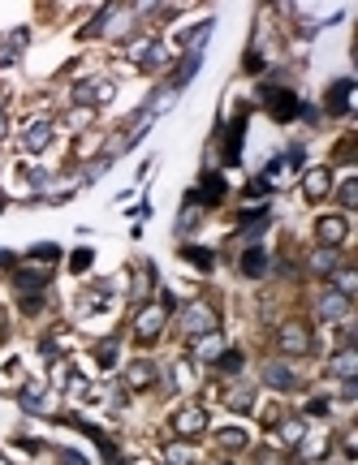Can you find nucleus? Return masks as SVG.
<instances>
[{
  "instance_id": "obj_7",
  "label": "nucleus",
  "mask_w": 358,
  "mask_h": 465,
  "mask_svg": "<svg viewBox=\"0 0 358 465\" xmlns=\"http://www.w3.org/2000/svg\"><path fill=\"white\" fill-rule=\"evenodd\" d=\"M134 61H138L142 69H160V65L169 61V52H164V43H138V47H134Z\"/></svg>"
},
{
  "instance_id": "obj_28",
  "label": "nucleus",
  "mask_w": 358,
  "mask_h": 465,
  "mask_svg": "<svg viewBox=\"0 0 358 465\" xmlns=\"http://www.w3.org/2000/svg\"><path fill=\"white\" fill-rule=\"evenodd\" d=\"M311 268H315V272H324V276H328V272H332V268H337V254H332V250H320V254H315V258H311Z\"/></svg>"
},
{
  "instance_id": "obj_11",
  "label": "nucleus",
  "mask_w": 358,
  "mask_h": 465,
  "mask_svg": "<svg viewBox=\"0 0 358 465\" xmlns=\"http://www.w3.org/2000/svg\"><path fill=\"white\" fill-rule=\"evenodd\" d=\"M302 190L311 194V198H324V194L332 190V177H328V168H311V173L302 177Z\"/></svg>"
},
{
  "instance_id": "obj_23",
  "label": "nucleus",
  "mask_w": 358,
  "mask_h": 465,
  "mask_svg": "<svg viewBox=\"0 0 358 465\" xmlns=\"http://www.w3.org/2000/svg\"><path fill=\"white\" fill-rule=\"evenodd\" d=\"M264 379H268L272 388H293V371L285 367V362H272V367L264 371Z\"/></svg>"
},
{
  "instance_id": "obj_20",
  "label": "nucleus",
  "mask_w": 358,
  "mask_h": 465,
  "mask_svg": "<svg viewBox=\"0 0 358 465\" xmlns=\"http://www.w3.org/2000/svg\"><path fill=\"white\" fill-rule=\"evenodd\" d=\"M190 198H194V202H220V198H225V181H220V177H208Z\"/></svg>"
},
{
  "instance_id": "obj_25",
  "label": "nucleus",
  "mask_w": 358,
  "mask_h": 465,
  "mask_svg": "<svg viewBox=\"0 0 358 465\" xmlns=\"http://www.w3.org/2000/svg\"><path fill=\"white\" fill-rule=\"evenodd\" d=\"M302 435H306V423H302V418H293V423H285V427H281V440H285L289 448H298V444H302Z\"/></svg>"
},
{
  "instance_id": "obj_26",
  "label": "nucleus",
  "mask_w": 358,
  "mask_h": 465,
  "mask_svg": "<svg viewBox=\"0 0 358 465\" xmlns=\"http://www.w3.org/2000/svg\"><path fill=\"white\" fill-rule=\"evenodd\" d=\"M164 461H169V465H190V448H186V444H169V448H164Z\"/></svg>"
},
{
  "instance_id": "obj_4",
  "label": "nucleus",
  "mask_w": 358,
  "mask_h": 465,
  "mask_svg": "<svg viewBox=\"0 0 358 465\" xmlns=\"http://www.w3.org/2000/svg\"><path fill=\"white\" fill-rule=\"evenodd\" d=\"M173 431H177V435H186V440H190V435H198V431H208V413H203L198 405H186V409L177 413V418H173Z\"/></svg>"
},
{
  "instance_id": "obj_16",
  "label": "nucleus",
  "mask_w": 358,
  "mask_h": 465,
  "mask_svg": "<svg viewBox=\"0 0 358 465\" xmlns=\"http://www.w3.org/2000/svg\"><path fill=\"white\" fill-rule=\"evenodd\" d=\"M22 47H26V30H13L9 39H0V65H13Z\"/></svg>"
},
{
  "instance_id": "obj_22",
  "label": "nucleus",
  "mask_w": 358,
  "mask_h": 465,
  "mask_svg": "<svg viewBox=\"0 0 358 465\" xmlns=\"http://www.w3.org/2000/svg\"><path fill=\"white\" fill-rule=\"evenodd\" d=\"M328 276H332V285H337L332 293H341V297H354V289H358V276H354L349 268H332Z\"/></svg>"
},
{
  "instance_id": "obj_6",
  "label": "nucleus",
  "mask_w": 358,
  "mask_h": 465,
  "mask_svg": "<svg viewBox=\"0 0 358 465\" xmlns=\"http://www.w3.org/2000/svg\"><path fill=\"white\" fill-rule=\"evenodd\" d=\"M281 349H289V353H311V336H306V328H302V323H285V328H281Z\"/></svg>"
},
{
  "instance_id": "obj_18",
  "label": "nucleus",
  "mask_w": 358,
  "mask_h": 465,
  "mask_svg": "<svg viewBox=\"0 0 358 465\" xmlns=\"http://www.w3.org/2000/svg\"><path fill=\"white\" fill-rule=\"evenodd\" d=\"M212 26H216L212 18H203V22H198V26H194L190 35H181V43H186V52H203V43H208V35H212Z\"/></svg>"
},
{
  "instance_id": "obj_27",
  "label": "nucleus",
  "mask_w": 358,
  "mask_h": 465,
  "mask_svg": "<svg viewBox=\"0 0 358 465\" xmlns=\"http://www.w3.org/2000/svg\"><path fill=\"white\" fill-rule=\"evenodd\" d=\"M95 357H99V367H113V362H117V340L95 345Z\"/></svg>"
},
{
  "instance_id": "obj_9",
  "label": "nucleus",
  "mask_w": 358,
  "mask_h": 465,
  "mask_svg": "<svg viewBox=\"0 0 358 465\" xmlns=\"http://www.w3.org/2000/svg\"><path fill=\"white\" fill-rule=\"evenodd\" d=\"M47 138H52V121H43V117H39V121H30V125H26V138H22V142H26V151L35 155V151H43V147H47Z\"/></svg>"
},
{
  "instance_id": "obj_35",
  "label": "nucleus",
  "mask_w": 358,
  "mask_h": 465,
  "mask_svg": "<svg viewBox=\"0 0 358 465\" xmlns=\"http://www.w3.org/2000/svg\"><path fill=\"white\" fill-rule=\"evenodd\" d=\"M91 258H95L91 250H78V254L69 258V268H74V272H86V268H91Z\"/></svg>"
},
{
  "instance_id": "obj_19",
  "label": "nucleus",
  "mask_w": 358,
  "mask_h": 465,
  "mask_svg": "<svg viewBox=\"0 0 358 465\" xmlns=\"http://www.w3.org/2000/svg\"><path fill=\"white\" fill-rule=\"evenodd\" d=\"M332 375H337V379H345V384L358 375V357H354V349H345V353H337V357H332Z\"/></svg>"
},
{
  "instance_id": "obj_30",
  "label": "nucleus",
  "mask_w": 358,
  "mask_h": 465,
  "mask_svg": "<svg viewBox=\"0 0 358 465\" xmlns=\"http://www.w3.org/2000/svg\"><path fill=\"white\" fill-rule=\"evenodd\" d=\"M250 405H254V401H250V388H233V392H229V409L242 413V409H250Z\"/></svg>"
},
{
  "instance_id": "obj_31",
  "label": "nucleus",
  "mask_w": 358,
  "mask_h": 465,
  "mask_svg": "<svg viewBox=\"0 0 358 465\" xmlns=\"http://www.w3.org/2000/svg\"><path fill=\"white\" fill-rule=\"evenodd\" d=\"M220 444H225V448H246V431L225 427V431H220Z\"/></svg>"
},
{
  "instance_id": "obj_36",
  "label": "nucleus",
  "mask_w": 358,
  "mask_h": 465,
  "mask_svg": "<svg viewBox=\"0 0 358 465\" xmlns=\"http://www.w3.org/2000/svg\"><path fill=\"white\" fill-rule=\"evenodd\" d=\"M61 461H65V465H86V461H82V457H74V452H61Z\"/></svg>"
},
{
  "instance_id": "obj_10",
  "label": "nucleus",
  "mask_w": 358,
  "mask_h": 465,
  "mask_svg": "<svg viewBox=\"0 0 358 465\" xmlns=\"http://www.w3.org/2000/svg\"><path fill=\"white\" fill-rule=\"evenodd\" d=\"M315 229H320V241H324L328 250L345 241V220H341V216H324V220H320Z\"/></svg>"
},
{
  "instance_id": "obj_33",
  "label": "nucleus",
  "mask_w": 358,
  "mask_h": 465,
  "mask_svg": "<svg viewBox=\"0 0 358 465\" xmlns=\"http://www.w3.org/2000/svg\"><path fill=\"white\" fill-rule=\"evenodd\" d=\"M177 229H181V233H194V229H198V207H190V212H181Z\"/></svg>"
},
{
  "instance_id": "obj_5",
  "label": "nucleus",
  "mask_w": 358,
  "mask_h": 465,
  "mask_svg": "<svg viewBox=\"0 0 358 465\" xmlns=\"http://www.w3.org/2000/svg\"><path fill=\"white\" fill-rule=\"evenodd\" d=\"M164 315H169L164 306H147L142 315H138V323H134L138 340H156V336H160V328H164Z\"/></svg>"
},
{
  "instance_id": "obj_13",
  "label": "nucleus",
  "mask_w": 358,
  "mask_h": 465,
  "mask_svg": "<svg viewBox=\"0 0 358 465\" xmlns=\"http://www.w3.org/2000/svg\"><path fill=\"white\" fill-rule=\"evenodd\" d=\"M242 134H246V121H233L229 125V138H225V164H237L242 160Z\"/></svg>"
},
{
  "instance_id": "obj_32",
  "label": "nucleus",
  "mask_w": 358,
  "mask_h": 465,
  "mask_svg": "<svg viewBox=\"0 0 358 465\" xmlns=\"http://www.w3.org/2000/svg\"><path fill=\"white\" fill-rule=\"evenodd\" d=\"M186 258H190L194 268H203V272L212 268V250H198V246H194V250H186Z\"/></svg>"
},
{
  "instance_id": "obj_3",
  "label": "nucleus",
  "mask_w": 358,
  "mask_h": 465,
  "mask_svg": "<svg viewBox=\"0 0 358 465\" xmlns=\"http://www.w3.org/2000/svg\"><path fill=\"white\" fill-rule=\"evenodd\" d=\"M264 103H268V113H272L276 121H289V117L298 113V99H293V91H285V86H264Z\"/></svg>"
},
{
  "instance_id": "obj_17",
  "label": "nucleus",
  "mask_w": 358,
  "mask_h": 465,
  "mask_svg": "<svg viewBox=\"0 0 358 465\" xmlns=\"http://www.w3.org/2000/svg\"><path fill=\"white\" fill-rule=\"evenodd\" d=\"M242 272H246V276H264V272H268V254H264L259 246H250V250L242 254Z\"/></svg>"
},
{
  "instance_id": "obj_12",
  "label": "nucleus",
  "mask_w": 358,
  "mask_h": 465,
  "mask_svg": "<svg viewBox=\"0 0 358 465\" xmlns=\"http://www.w3.org/2000/svg\"><path fill=\"white\" fill-rule=\"evenodd\" d=\"M320 315H324V319H345V315H349V297L324 293V297H320Z\"/></svg>"
},
{
  "instance_id": "obj_24",
  "label": "nucleus",
  "mask_w": 358,
  "mask_h": 465,
  "mask_svg": "<svg viewBox=\"0 0 358 465\" xmlns=\"http://www.w3.org/2000/svg\"><path fill=\"white\" fill-rule=\"evenodd\" d=\"M151 379H156V367H151V362H134L130 367V388H147Z\"/></svg>"
},
{
  "instance_id": "obj_34",
  "label": "nucleus",
  "mask_w": 358,
  "mask_h": 465,
  "mask_svg": "<svg viewBox=\"0 0 358 465\" xmlns=\"http://www.w3.org/2000/svg\"><path fill=\"white\" fill-rule=\"evenodd\" d=\"M358 202V181H345L341 185V207H354Z\"/></svg>"
},
{
  "instance_id": "obj_15",
  "label": "nucleus",
  "mask_w": 358,
  "mask_h": 465,
  "mask_svg": "<svg viewBox=\"0 0 358 465\" xmlns=\"http://www.w3.org/2000/svg\"><path fill=\"white\" fill-rule=\"evenodd\" d=\"M349 82H332V91H328V113H337V117H345L349 113Z\"/></svg>"
},
{
  "instance_id": "obj_14",
  "label": "nucleus",
  "mask_w": 358,
  "mask_h": 465,
  "mask_svg": "<svg viewBox=\"0 0 358 465\" xmlns=\"http://www.w3.org/2000/svg\"><path fill=\"white\" fill-rule=\"evenodd\" d=\"M22 409L26 413H47V409H52V396H43V388H22Z\"/></svg>"
},
{
  "instance_id": "obj_21",
  "label": "nucleus",
  "mask_w": 358,
  "mask_h": 465,
  "mask_svg": "<svg viewBox=\"0 0 358 465\" xmlns=\"http://www.w3.org/2000/svg\"><path fill=\"white\" fill-rule=\"evenodd\" d=\"M194 357L208 362V357H220V336L208 332V336H194Z\"/></svg>"
},
{
  "instance_id": "obj_37",
  "label": "nucleus",
  "mask_w": 358,
  "mask_h": 465,
  "mask_svg": "<svg viewBox=\"0 0 358 465\" xmlns=\"http://www.w3.org/2000/svg\"><path fill=\"white\" fill-rule=\"evenodd\" d=\"M5 134H9V121H5V113H0V142H5Z\"/></svg>"
},
{
  "instance_id": "obj_2",
  "label": "nucleus",
  "mask_w": 358,
  "mask_h": 465,
  "mask_svg": "<svg viewBox=\"0 0 358 465\" xmlns=\"http://www.w3.org/2000/svg\"><path fill=\"white\" fill-rule=\"evenodd\" d=\"M113 91H117V86H113L108 78H86V82H78V86H74V99H78V103H86V108H95V103H108V99H113Z\"/></svg>"
},
{
  "instance_id": "obj_1",
  "label": "nucleus",
  "mask_w": 358,
  "mask_h": 465,
  "mask_svg": "<svg viewBox=\"0 0 358 465\" xmlns=\"http://www.w3.org/2000/svg\"><path fill=\"white\" fill-rule=\"evenodd\" d=\"M181 328H186V336H208V332H216V310L203 306V302H190V306L181 310Z\"/></svg>"
},
{
  "instance_id": "obj_38",
  "label": "nucleus",
  "mask_w": 358,
  "mask_h": 465,
  "mask_svg": "<svg viewBox=\"0 0 358 465\" xmlns=\"http://www.w3.org/2000/svg\"><path fill=\"white\" fill-rule=\"evenodd\" d=\"M0 465H9V461H5V457H0Z\"/></svg>"
},
{
  "instance_id": "obj_8",
  "label": "nucleus",
  "mask_w": 358,
  "mask_h": 465,
  "mask_svg": "<svg viewBox=\"0 0 358 465\" xmlns=\"http://www.w3.org/2000/svg\"><path fill=\"white\" fill-rule=\"evenodd\" d=\"M43 285H47V268H22V272H13V289L18 293H35Z\"/></svg>"
},
{
  "instance_id": "obj_29",
  "label": "nucleus",
  "mask_w": 358,
  "mask_h": 465,
  "mask_svg": "<svg viewBox=\"0 0 358 465\" xmlns=\"http://www.w3.org/2000/svg\"><path fill=\"white\" fill-rule=\"evenodd\" d=\"M216 367H220L225 375H233V371L242 367V353H237V349H229V353H220V357H216Z\"/></svg>"
}]
</instances>
